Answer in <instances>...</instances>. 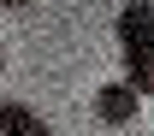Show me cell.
<instances>
[{
  "label": "cell",
  "mask_w": 154,
  "mask_h": 136,
  "mask_svg": "<svg viewBox=\"0 0 154 136\" xmlns=\"http://www.w3.org/2000/svg\"><path fill=\"white\" fill-rule=\"evenodd\" d=\"M0 71H6V53H0Z\"/></svg>",
  "instance_id": "5b68a950"
},
{
  "label": "cell",
  "mask_w": 154,
  "mask_h": 136,
  "mask_svg": "<svg viewBox=\"0 0 154 136\" xmlns=\"http://www.w3.org/2000/svg\"><path fill=\"white\" fill-rule=\"evenodd\" d=\"M136 107H142V89L136 83H107L95 95V118H107V124H131Z\"/></svg>",
  "instance_id": "7a4b0ae2"
},
{
  "label": "cell",
  "mask_w": 154,
  "mask_h": 136,
  "mask_svg": "<svg viewBox=\"0 0 154 136\" xmlns=\"http://www.w3.org/2000/svg\"><path fill=\"white\" fill-rule=\"evenodd\" d=\"M113 36H119V53H125V83L154 95V0H125Z\"/></svg>",
  "instance_id": "6da1fadb"
},
{
  "label": "cell",
  "mask_w": 154,
  "mask_h": 136,
  "mask_svg": "<svg viewBox=\"0 0 154 136\" xmlns=\"http://www.w3.org/2000/svg\"><path fill=\"white\" fill-rule=\"evenodd\" d=\"M0 136H54V130H48L24 101H6V107H0Z\"/></svg>",
  "instance_id": "3957f363"
},
{
  "label": "cell",
  "mask_w": 154,
  "mask_h": 136,
  "mask_svg": "<svg viewBox=\"0 0 154 136\" xmlns=\"http://www.w3.org/2000/svg\"><path fill=\"white\" fill-rule=\"evenodd\" d=\"M0 6H12V12H18V6H30V0H0Z\"/></svg>",
  "instance_id": "277c9868"
}]
</instances>
